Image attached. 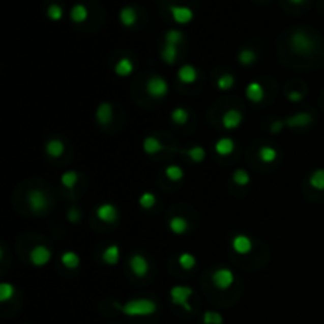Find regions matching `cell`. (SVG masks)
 <instances>
[{"mask_svg": "<svg viewBox=\"0 0 324 324\" xmlns=\"http://www.w3.org/2000/svg\"><path fill=\"white\" fill-rule=\"evenodd\" d=\"M114 307L127 316H151L158 310L157 302L152 299H145V298L131 299L125 304L115 302Z\"/></svg>", "mask_w": 324, "mask_h": 324, "instance_id": "1", "label": "cell"}, {"mask_svg": "<svg viewBox=\"0 0 324 324\" xmlns=\"http://www.w3.org/2000/svg\"><path fill=\"white\" fill-rule=\"evenodd\" d=\"M289 46H291L294 54L308 55V54H312L313 49H315V41L307 32L298 28V31H294L289 37Z\"/></svg>", "mask_w": 324, "mask_h": 324, "instance_id": "2", "label": "cell"}, {"mask_svg": "<svg viewBox=\"0 0 324 324\" xmlns=\"http://www.w3.org/2000/svg\"><path fill=\"white\" fill-rule=\"evenodd\" d=\"M27 205L34 214L43 215L49 209V196L46 195V191L34 188L27 193Z\"/></svg>", "mask_w": 324, "mask_h": 324, "instance_id": "3", "label": "cell"}, {"mask_svg": "<svg viewBox=\"0 0 324 324\" xmlns=\"http://www.w3.org/2000/svg\"><path fill=\"white\" fill-rule=\"evenodd\" d=\"M145 92H147V95L155 98V100L165 98L168 95V92H169L168 81L163 79L161 76H158V75L151 76L149 79H147V82H145Z\"/></svg>", "mask_w": 324, "mask_h": 324, "instance_id": "4", "label": "cell"}, {"mask_svg": "<svg viewBox=\"0 0 324 324\" xmlns=\"http://www.w3.org/2000/svg\"><path fill=\"white\" fill-rule=\"evenodd\" d=\"M193 296V289H191L190 286H185V285H175L171 288L169 291V298H171V302L174 305H179L182 307L184 310L190 312L191 310V305H190V298Z\"/></svg>", "mask_w": 324, "mask_h": 324, "instance_id": "5", "label": "cell"}, {"mask_svg": "<svg viewBox=\"0 0 324 324\" xmlns=\"http://www.w3.org/2000/svg\"><path fill=\"white\" fill-rule=\"evenodd\" d=\"M51 258H52V252L45 244L35 245L31 250V253H28V259H31V262L35 268H45L46 264L51 261Z\"/></svg>", "mask_w": 324, "mask_h": 324, "instance_id": "6", "label": "cell"}, {"mask_svg": "<svg viewBox=\"0 0 324 324\" xmlns=\"http://www.w3.org/2000/svg\"><path fill=\"white\" fill-rule=\"evenodd\" d=\"M235 282V275L231 269L228 268H220L212 274V283L218 288V289H229Z\"/></svg>", "mask_w": 324, "mask_h": 324, "instance_id": "7", "label": "cell"}, {"mask_svg": "<svg viewBox=\"0 0 324 324\" xmlns=\"http://www.w3.org/2000/svg\"><path fill=\"white\" fill-rule=\"evenodd\" d=\"M128 266H130V271L139 278H142L149 274V261H147V258L141 253L131 255L130 261H128Z\"/></svg>", "mask_w": 324, "mask_h": 324, "instance_id": "8", "label": "cell"}, {"mask_svg": "<svg viewBox=\"0 0 324 324\" xmlns=\"http://www.w3.org/2000/svg\"><path fill=\"white\" fill-rule=\"evenodd\" d=\"M231 247L235 253L239 255H248L253 250V241L247 234H235L231 239Z\"/></svg>", "mask_w": 324, "mask_h": 324, "instance_id": "9", "label": "cell"}, {"mask_svg": "<svg viewBox=\"0 0 324 324\" xmlns=\"http://www.w3.org/2000/svg\"><path fill=\"white\" fill-rule=\"evenodd\" d=\"M169 13H171V18L175 24H188L193 19V10L184 7V5H171L169 7Z\"/></svg>", "mask_w": 324, "mask_h": 324, "instance_id": "10", "label": "cell"}, {"mask_svg": "<svg viewBox=\"0 0 324 324\" xmlns=\"http://www.w3.org/2000/svg\"><path fill=\"white\" fill-rule=\"evenodd\" d=\"M95 214L101 222H105V223H114L115 220L119 218V211H117L115 205H112L109 202L100 204L95 211Z\"/></svg>", "mask_w": 324, "mask_h": 324, "instance_id": "11", "label": "cell"}, {"mask_svg": "<svg viewBox=\"0 0 324 324\" xmlns=\"http://www.w3.org/2000/svg\"><path fill=\"white\" fill-rule=\"evenodd\" d=\"M244 121V115L241 111L238 109H228L223 115H222V125L226 128V130H235V128H239L241 124Z\"/></svg>", "mask_w": 324, "mask_h": 324, "instance_id": "12", "label": "cell"}, {"mask_svg": "<svg viewBox=\"0 0 324 324\" xmlns=\"http://www.w3.org/2000/svg\"><path fill=\"white\" fill-rule=\"evenodd\" d=\"M112 105L109 101H103L100 103V105L97 106V111H95V119L100 125H109L112 122Z\"/></svg>", "mask_w": 324, "mask_h": 324, "instance_id": "13", "label": "cell"}, {"mask_svg": "<svg viewBox=\"0 0 324 324\" xmlns=\"http://www.w3.org/2000/svg\"><path fill=\"white\" fill-rule=\"evenodd\" d=\"M285 122L289 128H305L313 122V115L310 112H298L285 119Z\"/></svg>", "mask_w": 324, "mask_h": 324, "instance_id": "14", "label": "cell"}, {"mask_svg": "<svg viewBox=\"0 0 324 324\" xmlns=\"http://www.w3.org/2000/svg\"><path fill=\"white\" fill-rule=\"evenodd\" d=\"M199 78L198 75V70L193 67V65H182L178 71V79L182 82V84H193L196 82Z\"/></svg>", "mask_w": 324, "mask_h": 324, "instance_id": "15", "label": "cell"}, {"mask_svg": "<svg viewBox=\"0 0 324 324\" xmlns=\"http://www.w3.org/2000/svg\"><path fill=\"white\" fill-rule=\"evenodd\" d=\"M114 71H115L117 76H121V78H128V76H131V73L135 71V64H133V61H131V58L122 57V58H119V61L115 62Z\"/></svg>", "mask_w": 324, "mask_h": 324, "instance_id": "16", "label": "cell"}, {"mask_svg": "<svg viewBox=\"0 0 324 324\" xmlns=\"http://www.w3.org/2000/svg\"><path fill=\"white\" fill-rule=\"evenodd\" d=\"M245 97L252 101V103H261L264 100V97H266V92H264V87L253 81V82H250L247 85V89H245Z\"/></svg>", "mask_w": 324, "mask_h": 324, "instance_id": "17", "label": "cell"}, {"mask_svg": "<svg viewBox=\"0 0 324 324\" xmlns=\"http://www.w3.org/2000/svg\"><path fill=\"white\" fill-rule=\"evenodd\" d=\"M101 259L105 261L108 266H115V264L121 261V248H119V245H115V244L108 245L105 250H103Z\"/></svg>", "mask_w": 324, "mask_h": 324, "instance_id": "18", "label": "cell"}, {"mask_svg": "<svg viewBox=\"0 0 324 324\" xmlns=\"http://www.w3.org/2000/svg\"><path fill=\"white\" fill-rule=\"evenodd\" d=\"M142 151H144L147 155H157V154H160L161 151H165V145H163V142H161L158 138H155V136H147V138H144V141H142Z\"/></svg>", "mask_w": 324, "mask_h": 324, "instance_id": "19", "label": "cell"}, {"mask_svg": "<svg viewBox=\"0 0 324 324\" xmlns=\"http://www.w3.org/2000/svg\"><path fill=\"white\" fill-rule=\"evenodd\" d=\"M214 147H215V152L220 157H228V155H231L235 151V142L231 138H220L215 142Z\"/></svg>", "mask_w": 324, "mask_h": 324, "instance_id": "20", "label": "cell"}, {"mask_svg": "<svg viewBox=\"0 0 324 324\" xmlns=\"http://www.w3.org/2000/svg\"><path fill=\"white\" fill-rule=\"evenodd\" d=\"M64 151H65V144H64V141L57 139V138L49 139V141L46 142V145H45V152H46V155L51 157V158H58V157H61V155L64 154Z\"/></svg>", "mask_w": 324, "mask_h": 324, "instance_id": "21", "label": "cell"}, {"mask_svg": "<svg viewBox=\"0 0 324 324\" xmlns=\"http://www.w3.org/2000/svg\"><path fill=\"white\" fill-rule=\"evenodd\" d=\"M70 18L75 24H82L87 21V18H89V10H87V7L82 4H76L70 10Z\"/></svg>", "mask_w": 324, "mask_h": 324, "instance_id": "22", "label": "cell"}, {"mask_svg": "<svg viewBox=\"0 0 324 324\" xmlns=\"http://www.w3.org/2000/svg\"><path fill=\"white\" fill-rule=\"evenodd\" d=\"M119 19H121V24L124 27H133L138 21V13L133 7H124L121 10Z\"/></svg>", "mask_w": 324, "mask_h": 324, "instance_id": "23", "label": "cell"}, {"mask_svg": "<svg viewBox=\"0 0 324 324\" xmlns=\"http://www.w3.org/2000/svg\"><path fill=\"white\" fill-rule=\"evenodd\" d=\"M168 226H169L171 232L178 234V235L185 234V232L188 231V222H187V220H185L184 217H181V215H174V217H171L169 222H168Z\"/></svg>", "mask_w": 324, "mask_h": 324, "instance_id": "24", "label": "cell"}, {"mask_svg": "<svg viewBox=\"0 0 324 324\" xmlns=\"http://www.w3.org/2000/svg\"><path fill=\"white\" fill-rule=\"evenodd\" d=\"M179 46H172V45H165L163 49H161V61L168 65H174L175 61H178V54H179Z\"/></svg>", "mask_w": 324, "mask_h": 324, "instance_id": "25", "label": "cell"}, {"mask_svg": "<svg viewBox=\"0 0 324 324\" xmlns=\"http://www.w3.org/2000/svg\"><path fill=\"white\" fill-rule=\"evenodd\" d=\"M258 157L259 160L262 161V163H274V161L277 160L278 157V152L275 147L272 145H262L261 149L258 151Z\"/></svg>", "mask_w": 324, "mask_h": 324, "instance_id": "26", "label": "cell"}, {"mask_svg": "<svg viewBox=\"0 0 324 324\" xmlns=\"http://www.w3.org/2000/svg\"><path fill=\"white\" fill-rule=\"evenodd\" d=\"M256 58H258L256 52H255L253 49H250V48H244V49H241L239 54H238V61H239V64L244 65V67L253 65V64L256 62Z\"/></svg>", "mask_w": 324, "mask_h": 324, "instance_id": "27", "label": "cell"}, {"mask_svg": "<svg viewBox=\"0 0 324 324\" xmlns=\"http://www.w3.org/2000/svg\"><path fill=\"white\" fill-rule=\"evenodd\" d=\"M61 261L64 264V268H67V269H78L79 264H81V258L75 252H65V253H62Z\"/></svg>", "mask_w": 324, "mask_h": 324, "instance_id": "28", "label": "cell"}, {"mask_svg": "<svg viewBox=\"0 0 324 324\" xmlns=\"http://www.w3.org/2000/svg\"><path fill=\"white\" fill-rule=\"evenodd\" d=\"M78 181H79V174L76 172V171H65L62 175H61V184L65 187V188H68V190H73L76 187V184H78Z\"/></svg>", "mask_w": 324, "mask_h": 324, "instance_id": "29", "label": "cell"}, {"mask_svg": "<svg viewBox=\"0 0 324 324\" xmlns=\"http://www.w3.org/2000/svg\"><path fill=\"white\" fill-rule=\"evenodd\" d=\"M165 175H166V179L171 181V182H181L184 179V169L178 165H169L165 168Z\"/></svg>", "mask_w": 324, "mask_h": 324, "instance_id": "30", "label": "cell"}, {"mask_svg": "<svg viewBox=\"0 0 324 324\" xmlns=\"http://www.w3.org/2000/svg\"><path fill=\"white\" fill-rule=\"evenodd\" d=\"M178 261H179V266L184 269V271H191V269H195L196 268V256L195 255H191V253H188V252H184V253H181L179 255V258H178Z\"/></svg>", "mask_w": 324, "mask_h": 324, "instance_id": "31", "label": "cell"}, {"mask_svg": "<svg viewBox=\"0 0 324 324\" xmlns=\"http://www.w3.org/2000/svg\"><path fill=\"white\" fill-rule=\"evenodd\" d=\"M308 184H310L312 188L322 191L324 190V169H316L310 174L308 178Z\"/></svg>", "mask_w": 324, "mask_h": 324, "instance_id": "32", "label": "cell"}, {"mask_svg": "<svg viewBox=\"0 0 324 324\" xmlns=\"http://www.w3.org/2000/svg\"><path fill=\"white\" fill-rule=\"evenodd\" d=\"M184 41V34L178 28H169V31L165 34V45H172V46H179Z\"/></svg>", "mask_w": 324, "mask_h": 324, "instance_id": "33", "label": "cell"}, {"mask_svg": "<svg viewBox=\"0 0 324 324\" xmlns=\"http://www.w3.org/2000/svg\"><path fill=\"white\" fill-rule=\"evenodd\" d=\"M188 117H190L188 115V111L185 108H182V106L174 108L172 112H171V121L175 125H185L188 122Z\"/></svg>", "mask_w": 324, "mask_h": 324, "instance_id": "34", "label": "cell"}, {"mask_svg": "<svg viewBox=\"0 0 324 324\" xmlns=\"http://www.w3.org/2000/svg\"><path fill=\"white\" fill-rule=\"evenodd\" d=\"M185 155L190 157V160H193L195 163H201V161L205 158V149L202 145H193L185 151Z\"/></svg>", "mask_w": 324, "mask_h": 324, "instance_id": "35", "label": "cell"}, {"mask_svg": "<svg viewBox=\"0 0 324 324\" xmlns=\"http://www.w3.org/2000/svg\"><path fill=\"white\" fill-rule=\"evenodd\" d=\"M14 292H16L14 285L8 282H2L0 283V302H8L14 296Z\"/></svg>", "mask_w": 324, "mask_h": 324, "instance_id": "36", "label": "cell"}, {"mask_svg": "<svg viewBox=\"0 0 324 324\" xmlns=\"http://www.w3.org/2000/svg\"><path fill=\"white\" fill-rule=\"evenodd\" d=\"M234 84H235V79L232 75H229V73H225V75L218 76V79H217V87L220 91H231Z\"/></svg>", "mask_w": 324, "mask_h": 324, "instance_id": "37", "label": "cell"}, {"mask_svg": "<svg viewBox=\"0 0 324 324\" xmlns=\"http://www.w3.org/2000/svg\"><path fill=\"white\" fill-rule=\"evenodd\" d=\"M232 182L239 187H245L250 184V174L245 169H235L232 172Z\"/></svg>", "mask_w": 324, "mask_h": 324, "instance_id": "38", "label": "cell"}, {"mask_svg": "<svg viewBox=\"0 0 324 324\" xmlns=\"http://www.w3.org/2000/svg\"><path fill=\"white\" fill-rule=\"evenodd\" d=\"M138 202H139V205L142 209H152L154 205H155V202H157V196L154 195V193H151V191H144V193L139 196V199H138Z\"/></svg>", "mask_w": 324, "mask_h": 324, "instance_id": "39", "label": "cell"}, {"mask_svg": "<svg viewBox=\"0 0 324 324\" xmlns=\"http://www.w3.org/2000/svg\"><path fill=\"white\" fill-rule=\"evenodd\" d=\"M46 16L51 19V21H61L64 18V8L61 5H57V4H51L46 10Z\"/></svg>", "mask_w": 324, "mask_h": 324, "instance_id": "40", "label": "cell"}, {"mask_svg": "<svg viewBox=\"0 0 324 324\" xmlns=\"http://www.w3.org/2000/svg\"><path fill=\"white\" fill-rule=\"evenodd\" d=\"M202 322L204 324H223V316L215 310H208L202 315Z\"/></svg>", "mask_w": 324, "mask_h": 324, "instance_id": "41", "label": "cell"}, {"mask_svg": "<svg viewBox=\"0 0 324 324\" xmlns=\"http://www.w3.org/2000/svg\"><path fill=\"white\" fill-rule=\"evenodd\" d=\"M67 218L70 223H78L81 220V209L79 208H70L67 212Z\"/></svg>", "mask_w": 324, "mask_h": 324, "instance_id": "42", "label": "cell"}, {"mask_svg": "<svg viewBox=\"0 0 324 324\" xmlns=\"http://www.w3.org/2000/svg\"><path fill=\"white\" fill-rule=\"evenodd\" d=\"M285 127H286V122H285V121H275V122H272V125L269 127V130H271V133L277 135V133H280V131H282Z\"/></svg>", "mask_w": 324, "mask_h": 324, "instance_id": "43", "label": "cell"}, {"mask_svg": "<svg viewBox=\"0 0 324 324\" xmlns=\"http://www.w3.org/2000/svg\"><path fill=\"white\" fill-rule=\"evenodd\" d=\"M286 98L289 101H292V103H299V101L304 100V94L302 92H298V91H291V92L286 94Z\"/></svg>", "mask_w": 324, "mask_h": 324, "instance_id": "44", "label": "cell"}, {"mask_svg": "<svg viewBox=\"0 0 324 324\" xmlns=\"http://www.w3.org/2000/svg\"><path fill=\"white\" fill-rule=\"evenodd\" d=\"M291 4H294V5H301V4H304V2H307V0H289Z\"/></svg>", "mask_w": 324, "mask_h": 324, "instance_id": "45", "label": "cell"}]
</instances>
